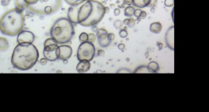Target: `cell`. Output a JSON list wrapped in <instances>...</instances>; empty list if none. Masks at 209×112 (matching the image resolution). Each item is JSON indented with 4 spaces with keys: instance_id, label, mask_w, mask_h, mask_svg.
Instances as JSON below:
<instances>
[{
    "instance_id": "cell-1",
    "label": "cell",
    "mask_w": 209,
    "mask_h": 112,
    "mask_svg": "<svg viewBox=\"0 0 209 112\" xmlns=\"http://www.w3.org/2000/svg\"><path fill=\"white\" fill-rule=\"evenodd\" d=\"M39 52L33 44H18L14 48L11 58V63L17 69L28 71L37 63Z\"/></svg>"
},
{
    "instance_id": "cell-2",
    "label": "cell",
    "mask_w": 209,
    "mask_h": 112,
    "mask_svg": "<svg viewBox=\"0 0 209 112\" xmlns=\"http://www.w3.org/2000/svg\"><path fill=\"white\" fill-rule=\"evenodd\" d=\"M104 7L102 3L96 0L85 1L78 12V23L85 27L96 25L105 15Z\"/></svg>"
},
{
    "instance_id": "cell-3",
    "label": "cell",
    "mask_w": 209,
    "mask_h": 112,
    "mask_svg": "<svg viewBox=\"0 0 209 112\" xmlns=\"http://www.w3.org/2000/svg\"><path fill=\"white\" fill-rule=\"evenodd\" d=\"M25 17L22 11L17 8L4 13L0 18V31L8 36H15L22 31Z\"/></svg>"
},
{
    "instance_id": "cell-4",
    "label": "cell",
    "mask_w": 209,
    "mask_h": 112,
    "mask_svg": "<svg viewBox=\"0 0 209 112\" xmlns=\"http://www.w3.org/2000/svg\"><path fill=\"white\" fill-rule=\"evenodd\" d=\"M74 34L73 24L67 18L57 20L50 29L51 37L60 44L69 42Z\"/></svg>"
},
{
    "instance_id": "cell-5",
    "label": "cell",
    "mask_w": 209,
    "mask_h": 112,
    "mask_svg": "<svg viewBox=\"0 0 209 112\" xmlns=\"http://www.w3.org/2000/svg\"><path fill=\"white\" fill-rule=\"evenodd\" d=\"M62 0H38L37 2L28 6V9L40 15H49L56 12L61 7Z\"/></svg>"
},
{
    "instance_id": "cell-6",
    "label": "cell",
    "mask_w": 209,
    "mask_h": 112,
    "mask_svg": "<svg viewBox=\"0 0 209 112\" xmlns=\"http://www.w3.org/2000/svg\"><path fill=\"white\" fill-rule=\"evenodd\" d=\"M95 53L96 50L93 43L88 41L81 43L77 50V59L80 61H91L94 57Z\"/></svg>"
},
{
    "instance_id": "cell-7",
    "label": "cell",
    "mask_w": 209,
    "mask_h": 112,
    "mask_svg": "<svg viewBox=\"0 0 209 112\" xmlns=\"http://www.w3.org/2000/svg\"><path fill=\"white\" fill-rule=\"evenodd\" d=\"M72 48L70 45H62L58 46L57 49V58L62 61H65L70 59L72 56Z\"/></svg>"
},
{
    "instance_id": "cell-8",
    "label": "cell",
    "mask_w": 209,
    "mask_h": 112,
    "mask_svg": "<svg viewBox=\"0 0 209 112\" xmlns=\"http://www.w3.org/2000/svg\"><path fill=\"white\" fill-rule=\"evenodd\" d=\"M35 39L34 34L30 31H21L17 34V42L18 44L30 43L33 44Z\"/></svg>"
},
{
    "instance_id": "cell-9",
    "label": "cell",
    "mask_w": 209,
    "mask_h": 112,
    "mask_svg": "<svg viewBox=\"0 0 209 112\" xmlns=\"http://www.w3.org/2000/svg\"><path fill=\"white\" fill-rule=\"evenodd\" d=\"M165 41L167 46L172 50H174V26H171L165 35Z\"/></svg>"
},
{
    "instance_id": "cell-10",
    "label": "cell",
    "mask_w": 209,
    "mask_h": 112,
    "mask_svg": "<svg viewBox=\"0 0 209 112\" xmlns=\"http://www.w3.org/2000/svg\"><path fill=\"white\" fill-rule=\"evenodd\" d=\"M80 5L72 6L70 7L68 12V18L72 23H78L77 15Z\"/></svg>"
},
{
    "instance_id": "cell-11",
    "label": "cell",
    "mask_w": 209,
    "mask_h": 112,
    "mask_svg": "<svg viewBox=\"0 0 209 112\" xmlns=\"http://www.w3.org/2000/svg\"><path fill=\"white\" fill-rule=\"evenodd\" d=\"M44 52L55 51L58 47V42L52 37L47 39L44 42Z\"/></svg>"
},
{
    "instance_id": "cell-12",
    "label": "cell",
    "mask_w": 209,
    "mask_h": 112,
    "mask_svg": "<svg viewBox=\"0 0 209 112\" xmlns=\"http://www.w3.org/2000/svg\"><path fill=\"white\" fill-rule=\"evenodd\" d=\"M91 68V64L90 61H80L76 67V70L79 73H85L88 72Z\"/></svg>"
},
{
    "instance_id": "cell-13",
    "label": "cell",
    "mask_w": 209,
    "mask_h": 112,
    "mask_svg": "<svg viewBox=\"0 0 209 112\" xmlns=\"http://www.w3.org/2000/svg\"><path fill=\"white\" fill-rule=\"evenodd\" d=\"M43 54L44 58H46L47 61H54L58 59L57 55V50L52 52H43Z\"/></svg>"
},
{
    "instance_id": "cell-14",
    "label": "cell",
    "mask_w": 209,
    "mask_h": 112,
    "mask_svg": "<svg viewBox=\"0 0 209 112\" xmlns=\"http://www.w3.org/2000/svg\"><path fill=\"white\" fill-rule=\"evenodd\" d=\"M150 30L155 34L159 33L162 30V25L160 22L152 23L150 26Z\"/></svg>"
},
{
    "instance_id": "cell-15",
    "label": "cell",
    "mask_w": 209,
    "mask_h": 112,
    "mask_svg": "<svg viewBox=\"0 0 209 112\" xmlns=\"http://www.w3.org/2000/svg\"><path fill=\"white\" fill-rule=\"evenodd\" d=\"M150 0H133V4L139 8L148 7Z\"/></svg>"
},
{
    "instance_id": "cell-16",
    "label": "cell",
    "mask_w": 209,
    "mask_h": 112,
    "mask_svg": "<svg viewBox=\"0 0 209 112\" xmlns=\"http://www.w3.org/2000/svg\"><path fill=\"white\" fill-rule=\"evenodd\" d=\"M148 69L150 72V73H156L159 70V64L155 61L150 62L147 66Z\"/></svg>"
},
{
    "instance_id": "cell-17",
    "label": "cell",
    "mask_w": 209,
    "mask_h": 112,
    "mask_svg": "<svg viewBox=\"0 0 209 112\" xmlns=\"http://www.w3.org/2000/svg\"><path fill=\"white\" fill-rule=\"evenodd\" d=\"M107 34H108V32L106 29L104 28H101V29H99L96 32V37L99 40L104 39L107 38Z\"/></svg>"
},
{
    "instance_id": "cell-18",
    "label": "cell",
    "mask_w": 209,
    "mask_h": 112,
    "mask_svg": "<svg viewBox=\"0 0 209 112\" xmlns=\"http://www.w3.org/2000/svg\"><path fill=\"white\" fill-rule=\"evenodd\" d=\"M15 8L17 9L23 11L25 8L28 7L27 4L25 2V0H15Z\"/></svg>"
},
{
    "instance_id": "cell-19",
    "label": "cell",
    "mask_w": 209,
    "mask_h": 112,
    "mask_svg": "<svg viewBox=\"0 0 209 112\" xmlns=\"http://www.w3.org/2000/svg\"><path fill=\"white\" fill-rule=\"evenodd\" d=\"M9 44L7 41L3 37L0 38V51H5L7 50Z\"/></svg>"
},
{
    "instance_id": "cell-20",
    "label": "cell",
    "mask_w": 209,
    "mask_h": 112,
    "mask_svg": "<svg viewBox=\"0 0 209 112\" xmlns=\"http://www.w3.org/2000/svg\"><path fill=\"white\" fill-rule=\"evenodd\" d=\"M135 11V7L132 6H128L125 9L124 14L125 16H127V17H132L134 15Z\"/></svg>"
},
{
    "instance_id": "cell-21",
    "label": "cell",
    "mask_w": 209,
    "mask_h": 112,
    "mask_svg": "<svg viewBox=\"0 0 209 112\" xmlns=\"http://www.w3.org/2000/svg\"><path fill=\"white\" fill-rule=\"evenodd\" d=\"M135 73H150L146 66H140L138 67L134 72Z\"/></svg>"
},
{
    "instance_id": "cell-22",
    "label": "cell",
    "mask_w": 209,
    "mask_h": 112,
    "mask_svg": "<svg viewBox=\"0 0 209 112\" xmlns=\"http://www.w3.org/2000/svg\"><path fill=\"white\" fill-rule=\"evenodd\" d=\"M86 0H65V1L70 6H77L82 4Z\"/></svg>"
},
{
    "instance_id": "cell-23",
    "label": "cell",
    "mask_w": 209,
    "mask_h": 112,
    "mask_svg": "<svg viewBox=\"0 0 209 112\" xmlns=\"http://www.w3.org/2000/svg\"><path fill=\"white\" fill-rule=\"evenodd\" d=\"M98 43L101 47H108L111 44V41L108 40L107 38H106L104 39H100V40L98 39Z\"/></svg>"
},
{
    "instance_id": "cell-24",
    "label": "cell",
    "mask_w": 209,
    "mask_h": 112,
    "mask_svg": "<svg viewBox=\"0 0 209 112\" xmlns=\"http://www.w3.org/2000/svg\"><path fill=\"white\" fill-rule=\"evenodd\" d=\"M79 41L81 43L88 41V34L86 33H82L79 36Z\"/></svg>"
},
{
    "instance_id": "cell-25",
    "label": "cell",
    "mask_w": 209,
    "mask_h": 112,
    "mask_svg": "<svg viewBox=\"0 0 209 112\" xmlns=\"http://www.w3.org/2000/svg\"><path fill=\"white\" fill-rule=\"evenodd\" d=\"M114 25L116 29H120L123 26V22L120 20H117L114 21Z\"/></svg>"
},
{
    "instance_id": "cell-26",
    "label": "cell",
    "mask_w": 209,
    "mask_h": 112,
    "mask_svg": "<svg viewBox=\"0 0 209 112\" xmlns=\"http://www.w3.org/2000/svg\"><path fill=\"white\" fill-rule=\"evenodd\" d=\"M96 39V36L94 34L90 33L88 34V41L91 43H93Z\"/></svg>"
},
{
    "instance_id": "cell-27",
    "label": "cell",
    "mask_w": 209,
    "mask_h": 112,
    "mask_svg": "<svg viewBox=\"0 0 209 112\" xmlns=\"http://www.w3.org/2000/svg\"><path fill=\"white\" fill-rule=\"evenodd\" d=\"M136 25V21L135 20L134 18H128V24L127 25H128L129 27H134Z\"/></svg>"
},
{
    "instance_id": "cell-28",
    "label": "cell",
    "mask_w": 209,
    "mask_h": 112,
    "mask_svg": "<svg viewBox=\"0 0 209 112\" xmlns=\"http://www.w3.org/2000/svg\"><path fill=\"white\" fill-rule=\"evenodd\" d=\"M119 35L122 38H125L128 36V32L125 29H122L119 32Z\"/></svg>"
},
{
    "instance_id": "cell-29",
    "label": "cell",
    "mask_w": 209,
    "mask_h": 112,
    "mask_svg": "<svg viewBox=\"0 0 209 112\" xmlns=\"http://www.w3.org/2000/svg\"><path fill=\"white\" fill-rule=\"evenodd\" d=\"M164 5L166 7H172L174 5V0H165Z\"/></svg>"
},
{
    "instance_id": "cell-30",
    "label": "cell",
    "mask_w": 209,
    "mask_h": 112,
    "mask_svg": "<svg viewBox=\"0 0 209 112\" xmlns=\"http://www.w3.org/2000/svg\"><path fill=\"white\" fill-rule=\"evenodd\" d=\"M107 38L108 40H109L110 41H113L114 39H115V34L114 33H108L107 34Z\"/></svg>"
},
{
    "instance_id": "cell-31",
    "label": "cell",
    "mask_w": 209,
    "mask_h": 112,
    "mask_svg": "<svg viewBox=\"0 0 209 112\" xmlns=\"http://www.w3.org/2000/svg\"><path fill=\"white\" fill-rule=\"evenodd\" d=\"M157 2H158V0H150L148 7H155L157 4Z\"/></svg>"
},
{
    "instance_id": "cell-32",
    "label": "cell",
    "mask_w": 209,
    "mask_h": 112,
    "mask_svg": "<svg viewBox=\"0 0 209 112\" xmlns=\"http://www.w3.org/2000/svg\"><path fill=\"white\" fill-rule=\"evenodd\" d=\"M25 2L27 4L28 6H31L36 4L38 0H25Z\"/></svg>"
},
{
    "instance_id": "cell-33",
    "label": "cell",
    "mask_w": 209,
    "mask_h": 112,
    "mask_svg": "<svg viewBox=\"0 0 209 112\" xmlns=\"http://www.w3.org/2000/svg\"><path fill=\"white\" fill-rule=\"evenodd\" d=\"M117 73H130L131 71L127 69H121L117 72Z\"/></svg>"
},
{
    "instance_id": "cell-34",
    "label": "cell",
    "mask_w": 209,
    "mask_h": 112,
    "mask_svg": "<svg viewBox=\"0 0 209 112\" xmlns=\"http://www.w3.org/2000/svg\"><path fill=\"white\" fill-rule=\"evenodd\" d=\"M40 63H41V64L42 65V66L46 65L47 63V60L46 58H42V59H41V60H40Z\"/></svg>"
},
{
    "instance_id": "cell-35",
    "label": "cell",
    "mask_w": 209,
    "mask_h": 112,
    "mask_svg": "<svg viewBox=\"0 0 209 112\" xmlns=\"http://www.w3.org/2000/svg\"><path fill=\"white\" fill-rule=\"evenodd\" d=\"M147 14L145 11H141L140 12V14L139 17L142 18H145L147 17Z\"/></svg>"
},
{
    "instance_id": "cell-36",
    "label": "cell",
    "mask_w": 209,
    "mask_h": 112,
    "mask_svg": "<svg viewBox=\"0 0 209 112\" xmlns=\"http://www.w3.org/2000/svg\"><path fill=\"white\" fill-rule=\"evenodd\" d=\"M10 2V0H2L1 1V4L3 6H7Z\"/></svg>"
},
{
    "instance_id": "cell-37",
    "label": "cell",
    "mask_w": 209,
    "mask_h": 112,
    "mask_svg": "<svg viewBox=\"0 0 209 112\" xmlns=\"http://www.w3.org/2000/svg\"><path fill=\"white\" fill-rule=\"evenodd\" d=\"M141 11H142V10H141L140 9H136V10H135L134 15L136 16V17H139Z\"/></svg>"
},
{
    "instance_id": "cell-38",
    "label": "cell",
    "mask_w": 209,
    "mask_h": 112,
    "mask_svg": "<svg viewBox=\"0 0 209 112\" xmlns=\"http://www.w3.org/2000/svg\"><path fill=\"white\" fill-rule=\"evenodd\" d=\"M97 54H98V56H104L105 55V52L104 50H99L98 51V53Z\"/></svg>"
},
{
    "instance_id": "cell-39",
    "label": "cell",
    "mask_w": 209,
    "mask_h": 112,
    "mask_svg": "<svg viewBox=\"0 0 209 112\" xmlns=\"http://www.w3.org/2000/svg\"><path fill=\"white\" fill-rule=\"evenodd\" d=\"M120 12H121V11H120V10L119 8H116V9H115V10H114V15H115V16H118V15H119L120 14Z\"/></svg>"
},
{
    "instance_id": "cell-40",
    "label": "cell",
    "mask_w": 209,
    "mask_h": 112,
    "mask_svg": "<svg viewBox=\"0 0 209 112\" xmlns=\"http://www.w3.org/2000/svg\"><path fill=\"white\" fill-rule=\"evenodd\" d=\"M118 48L120 50H123L125 48V45L123 44H120L118 45Z\"/></svg>"
},
{
    "instance_id": "cell-41",
    "label": "cell",
    "mask_w": 209,
    "mask_h": 112,
    "mask_svg": "<svg viewBox=\"0 0 209 112\" xmlns=\"http://www.w3.org/2000/svg\"><path fill=\"white\" fill-rule=\"evenodd\" d=\"M123 1H124L125 4H126L127 5L131 6V5L133 4V0H123Z\"/></svg>"
},
{
    "instance_id": "cell-42",
    "label": "cell",
    "mask_w": 209,
    "mask_h": 112,
    "mask_svg": "<svg viewBox=\"0 0 209 112\" xmlns=\"http://www.w3.org/2000/svg\"><path fill=\"white\" fill-rule=\"evenodd\" d=\"M104 10H105V14H108L110 11V8L107 6L104 7Z\"/></svg>"
},
{
    "instance_id": "cell-43",
    "label": "cell",
    "mask_w": 209,
    "mask_h": 112,
    "mask_svg": "<svg viewBox=\"0 0 209 112\" xmlns=\"http://www.w3.org/2000/svg\"><path fill=\"white\" fill-rule=\"evenodd\" d=\"M92 30L94 31V32H97V31L98 30V27L96 26V25H94V26H92Z\"/></svg>"
},
{
    "instance_id": "cell-44",
    "label": "cell",
    "mask_w": 209,
    "mask_h": 112,
    "mask_svg": "<svg viewBox=\"0 0 209 112\" xmlns=\"http://www.w3.org/2000/svg\"><path fill=\"white\" fill-rule=\"evenodd\" d=\"M163 45L162 43H159L158 44V47H159V49L161 50L163 48Z\"/></svg>"
},
{
    "instance_id": "cell-45",
    "label": "cell",
    "mask_w": 209,
    "mask_h": 112,
    "mask_svg": "<svg viewBox=\"0 0 209 112\" xmlns=\"http://www.w3.org/2000/svg\"><path fill=\"white\" fill-rule=\"evenodd\" d=\"M128 18H127V19H125V20H124V21H123V23H124L125 25H127V24H128Z\"/></svg>"
}]
</instances>
